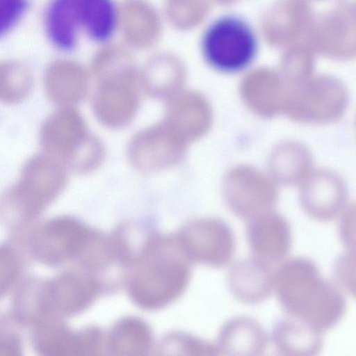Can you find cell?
<instances>
[{
	"mask_svg": "<svg viewBox=\"0 0 356 356\" xmlns=\"http://www.w3.org/2000/svg\"><path fill=\"white\" fill-rule=\"evenodd\" d=\"M273 292L286 316L323 333L334 327L346 312V300L316 264L306 257L284 260L275 270Z\"/></svg>",
	"mask_w": 356,
	"mask_h": 356,
	"instance_id": "cell-1",
	"label": "cell"
},
{
	"mask_svg": "<svg viewBox=\"0 0 356 356\" xmlns=\"http://www.w3.org/2000/svg\"><path fill=\"white\" fill-rule=\"evenodd\" d=\"M191 264L175 234H152L137 260L131 282L133 300L149 311L174 303L189 285Z\"/></svg>",
	"mask_w": 356,
	"mask_h": 356,
	"instance_id": "cell-2",
	"label": "cell"
},
{
	"mask_svg": "<svg viewBox=\"0 0 356 356\" xmlns=\"http://www.w3.org/2000/svg\"><path fill=\"white\" fill-rule=\"evenodd\" d=\"M118 22L113 0H50L43 21L50 43L65 52L76 49L81 33L96 43L108 42Z\"/></svg>",
	"mask_w": 356,
	"mask_h": 356,
	"instance_id": "cell-3",
	"label": "cell"
},
{
	"mask_svg": "<svg viewBox=\"0 0 356 356\" xmlns=\"http://www.w3.org/2000/svg\"><path fill=\"white\" fill-rule=\"evenodd\" d=\"M40 143L45 154L80 174L97 169L104 156L102 143L88 131L73 107H63L49 116L41 127Z\"/></svg>",
	"mask_w": 356,
	"mask_h": 356,
	"instance_id": "cell-4",
	"label": "cell"
},
{
	"mask_svg": "<svg viewBox=\"0 0 356 356\" xmlns=\"http://www.w3.org/2000/svg\"><path fill=\"white\" fill-rule=\"evenodd\" d=\"M203 58L214 70L236 73L254 60L257 35L251 24L236 14H226L210 22L200 39Z\"/></svg>",
	"mask_w": 356,
	"mask_h": 356,
	"instance_id": "cell-5",
	"label": "cell"
},
{
	"mask_svg": "<svg viewBox=\"0 0 356 356\" xmlns=\"http://www.w3.org/2000/svg\"><path fill=\"white\" fill-rule=\"evenodd\" d=\"M64 166L51 156L37 155L25 163L17 181L6 192L2 206L6 213L32 218L54 201L66 184Z\"/></svg>",
	"mask_w": 356,
	"mask_h": 356,
	"instance_id": "cell-6",
	"label": "cell"
},
{
	"mask_svg": "<svg viewBox=\"0 0 356 356\" xmlns=\"http://www.w3.org/2000/svg\"><path fill=\"white\" fill-rule=\"evenodd\" d=\"M284 113L294 122L309 124L335 122L349 104V92L337 77L320 74L296 87L286 88Z\"/></svg>",
	"mask_w": 356,
	"mask_h": 356,
	"instance_id": "cell-7",
	"label": "cell"
},
{
	"mask_svg": "<svg viewBox=\"0 0 356 356\" xmlns=\"http://www.w3.org/2000/svg\"><path fill=\"white\" fill-rule=\"evenodd\" d=\"M192 264L221 268L232 260L236 238L228 224L213 217L188 220L175 234Z\"/></svg>",
	"mask_w": 356,
	"mask_h": 356,
	"instance_id": "cell-8",
	"label": "cell"
},
{
	"mask_svg": "<svg viewBox=\"0 0 356 356\" xmlns=\"http://www.w3.org/2000/svg\"><path fill=\"white\" fill-rule=\"evenodd\" d=\"M222 195L230 211L248 221L273 210L277 202L278 191L270 177L243 165L232 168L226 175Z\"/></svg>",
	"mask_w": 356,
	"mask_h": 356,
	"instance_id": "cell-9",
	"label": "cell"
},
{
	"mask_svg": "<svg viewBox=\"0 0 356 356\" xmlns=\"http://www.w3.org/2000/svg\"><path fill=\"white\" fill-rule=\"evenodd\" d=\"M142 90V81L130 72L103 79L97 85L92 100L97 120L112 129L127 127L138 112Z\"/></svg>",
	"mask_w": 356,
	"mask_h": 356,
	"instance_id": "cell-10",
	"label": "cell"
},
{
	"mask_svg": "<svg viewBox=\"0 0 356 356\" xmlns=\"http://www.w3.org/2000/svg\"><path fill=\"white\" fill-rule=\"evenodd\" d=\"M188 145L163 119L134 135L128 145V158L141 172H157L177 164Z\"/></svg>",
	"mask_w": 356,
	"mask_h": 356,
	"instance_id": "cell-11",
	"label": "cell"
},
{
	"mask_svg": "<svg viewBox=\"0 0 356 356\" xmlns=\"http://www.w3.org/2000/svg\"><path fill=\"white\" fill-rule=\"evenodd\" d=\"M305 42L315 54L334 60L356 58V17L338 8L315 16Z\"/></svg>",
	"mask_w": 356,
	"mask_h": 356,
	"instance_id": "cell-12",
	"label": "cell"
},
{
	"mask_svg": "<svg viewBox=\"0 0 356 356\" xmlns=\"http://www.w3.org/2000/svg\"><path fill=\"white\" fill-rule=\"evenodd\" d=\"M348 199L345 181L329 169H313L300 184L301 207L309 217L319 222L337 219L345 211Z\"/></svg>",
	"mask_w": 356,
	"mask_h": 356,
	"instance_id": "cell-13",
	"label": "cell"
},
{
	"mask_svg": "<svg viewBox=\"0 0 356 356\" xmlns=\"http://www.w3.org/2000/svg\"><path fill=\"white\" fill-rule=\"evenodd\" d=\"M246 237L252 257L275 268L285 260L292 243L288 221L273 210L248 220Z\"/></svg>",
	"mask_w": 356,
	"mask_h": 356,
	"instance_id": "cell-14",
	"label": "cell"
},
{
	"mask_svg": "<svg viewBox=\"0 0 356 356\" xmlns=\"http://www.w3.org/2000/svg\"><path fill=\"white\" fill-rule=\"evenodd\" d=\"M166 103L163 120L188 145L209 130L213 112L208 100L200 92L183 90Z\"/></svg>",
	"mask_w": 356,
	"mask_h": 356,
	"instance_id": "cell-15",
	"label": "cell"
},
{
	"mask_svg": "<svg viewBox=\"0 0 356 356\" xmlns=\"http://www.w3.org/2000/svg\"><path fill=\"white\" fill-rule=\"evenodd\" d=\"M87 232L76 222L58 219L49 222L35 235L33 248L44 261L58 263L74 256L84 245Z\"/></svg>",
	"mask_w": 356,
	"mask_h": 356,
	"instance_id": "cell-16",
	"label": "cell"
},
{
	"mask_svg": "<svg viewBox=\"0 0 356 356\" xmlns=\"http://www.w3.org/2000/svg\"><path fill=\"white\" fill-rule=\"evenodd\" d=\"M275 270L252 257L238 261L228 271L229 289L233 296L243 303L262 302L273 292Z\"/></svg>",
	"mask_w": 356,
	"mask_h": 356,
	"instance_id": "cell-17",
	"label": "cell"
},
{
	"mask_svg": "<svg viewBox=\"0 0 356 356\" xmlns=\"http://www.w3.org/2000/svg\"><path fill=\"white\" fill-rule=\"evenodd\" d=\"M286 89L281 76L269 70H257L247 75L240 86V94L255 114L272 118L284 111Z\"/></svg>",
	"mask_w": 356,
	"mask_h": 356,
	"instance_id": "cell-18",
	"label": "cell"
},
{
	"mask_svg": "<svg viewBox=\"0 0 356 356\" xmlns=\"http://www.w3.org/2000/svg\"><path fill=\"white\" fill-rule=\"evenodd\" d=\"M267 344V334L262 325L248 316H237L226 321L216 343L219 355H260Z\"/></svg>",
	"mask_w": 356,
	"mask_h": 356,
	"instance_id": "cell-19",
	"label": "cell"
},
{
	"mask_svg": "<svg viewBox=\"0 0 356 356\" xmlns=\"http://www.w3.org/2000/svg\"><path fill=\"white\" fill-rule=\"evenodd\" d=\"M312 156L308 147L293 140L277 144L268 159L270 177L285 186L300 185L313 170Z\"/></svg>",
	"mask_w": 356,
	"mask_h": 356,
	"instance_id": "cell-20",
	"label": "cell"
},
{
	"mask_svg": "<svg viewBox=\"0 0 356 356\" xmlns=\"http://www.w3.org/2000/svg\"><path fill=\"white\" fill-rule=\"evenodd\" d=\"M96 290L90 280L64 276L44 287L39 294V306L45 312H74L88 303Z\"/></svg>",
	"mask_w": 356,
	"mask_h": 356,
	"instance_id": "cell-21",
	"label": "cell"
},
{
	"mask_svg": "<svg viewBox=\"0 0 356 356\" xmlns=\"http://www.w3.org/2000/svg\"><path fill=\"white\" fill-rule=\"evenodd\" d=\"M272 341L282 355L309 356L322 349V333L297 318L286 316L275 325Z\"/></svg>",
	"mask_w": 356,
	"mask_h": 356,
	"instance_id": "cell-22",
	"label": "cell"
},
{
	"mask_svg": "<svg viewBox=\"0 0 356 356\" xmlns=\"http://www.w3.org/2000/svg\"><path fill=\"white\" fill-rule=\"evenodd\" d=\"M88 81L83 72L71 66L53 68L45 80V91L49 99L63 107H73L86 96Z\"/></svg>",
	"mask_w": 356,
	"mask_h": 356,
	"instance_id": "cell-23",
	"label": "cell"
},
{
	"mask_svg": "<svg viewBox=\"0 0 356 356\" xmlns=\"http://www.w3.org/2000/svg\"><path fill=\"white\" fill-rule=\"evenodd\" d=\"M277 11V42L305 41L316 16L310 4L306 0H282Z\"/></svg>",
	"mask_w": 356,
	"mask_h": 356,
	"instance_id": "cell-24",
	"label": "cell"
},
{
	"mask_svg": "<svg viewBox=\"0 0 356 356\" xmlns=\"http://www.w3.org/2000/svg\"><path fill=\"white\" fill-rule=\"evenodd\" d=\"M315 53L306 42L294 45L284 56L282 79L286 88L302 84L314 76Z\"/></svg>",
	"mask_w": 356,
	"mask_h": 356,
	"instance_id": "cell-25",
	"label": "cell"
},
{
	"mask_svg": "<svg viewBox=\"0 0 356 356\" xmlns=\"http://www.w3.org/2000/svg\"><path fill=\"white\" fill-rule=\"evenodd\" d=\"M111 346L115 350L145 354L152 350L154 339L150 328L145 322L131 320L116 327L111 339Z\"/></svg>",
	"mask_w": 356,
	"mask_h": 356,
	"instance_id": "cell-26",
	"label": "cell"
},
{
	"mask_svg": "<svg viewBox=\"0 0 356 356\" xmlns=\"http://www.w3.org/2000/svg\"><path fill=\"white\" fill-rule=\"evenodd\" d=\"M159 350L168 355H218L216 344L183 331L172 330L161 339Z\"/></svg>",
	"mask_w": 356,
	"mask_h": 356,
	"instance_id": "cell-27",
	"label": "cell"
},
{
	"mask_svg": "<svg viewBox=\"0 0 356 356\" xmlns=\"http://www.w3.org/2000/svg\"><path fill=\"white\" fill-rule=\"evenodd\" d=\"M32 88V78L24 71L8 69L1 73L0 99L6 104H14L23 101L29 95Z\"/></svg>",
	"mask_w": 356,
	"mask_h": 356,
	"instance_id": "cell-28",
	"label": "cell"
},
{
	"mask_svg": "<svg viewBox=\"0 0 356 356\" xmlns=\"http://www.w3.org/2000/svg\"><path fill=\"white\" fill-rule=\"evenodd\" d=\"M334 275L341 287L356 299V250H348L334 264Z\"/></svg>",
	"mask_w": 356,
	"mask_h": 356,
	"instance_id": "cell-29",
	"label": "cell"
},
{
	"mask_svg": "<svg viewBox=\"0 0 356 356\" xmlns=\"http://www.w3.org/2000/svg\"><path fill=\"white\" fill-rule=\"evenodd\" d=\"M1 33L7 34L29 10V0H1Z\"/></svg>",
	"mask_w": 356,
	"mask_h": 356,
	"instance_id": "cell-30",
	"label": "cell"
},
{
	"mask_svg": "<svg viewBox=\"0 0 356 356\" xmlns=\"http://www.w3.org/2000/svg\"><path fill=\"white\" fill-rule=\"evenodd\" d=\"M341 242L349 250H356V202L343 211L339 222Z\"/></svg>",
	"mask_w": 356,
	"mask_h": 356,
	"instance_id": "cell-31",
	"label": "cell"
},
{
	"mask_svg": "<svg viewBox=\"0 0 356 356\" xmlns=\"http://www.w3.org/2000/svg\"><path fill=\"white\" fill-rule=\"evenodd\" d=\"M339 9L356 17V0H337Z\"/></svg>",
	"mask_w": 356,
	"mask_h": 356,
	"instance_id": "cell-32",
	"label": "cell"
}]
</instances>
